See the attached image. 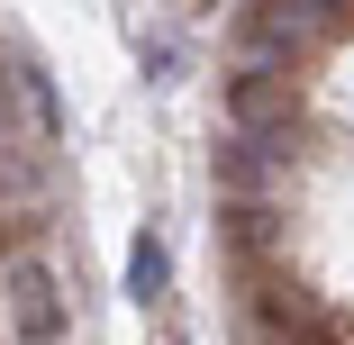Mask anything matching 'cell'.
Here are the masks:
<instances>
[{"label": "cell", "instance_id": "6da1fadb", "mask_svg": "<svg viewBox=\"0 0 354 345\" xmlns=\"http://www.w3.org/2000/svg\"><path fill=\"white\" fill-rule=\"evenodd\" d=\"M0 318H10V336H19V345H64L73 309H64V282H55V263H37V254L0 263Z\"/></svg>", "mask_w": 354, "mask_h": 345}, {"label": "cell", "instance_id": "3957f363", "mask_svg": "<svg viewBox=\"0 0 354 345\" xmlns=\"http://www.w3.org/2000/svg\"><path fill=\"white\" fill-rule=\"evenodd\" d=\"M291 136H227V146H209V173H218L227 200H272L281 182H291Z\"/></svg>", "mask_w": 354, "mask_h": 345}, {"label": "cell", "instance_id": "8992f818", "mask_svg": "<svg viewBox=\"0 0 354 345\" xmlns=\"http://www.w3.org/2000/svg\"><path fill=\"white\" fill-rule=\"evenodd\" d=\"M164 291H173V254H164V236L146 227V236L127 245V300H136V309H164Z\"/></svg>", "mask_w": 354, "mask_h": 345}, {"label": "cell", "instance_id": "52a82bcc", "mask_svg": "<svg viewBox=\"0 0 354 345\" xmlns=\"http://www.w3.org/2000/svg\"><path fill=\"white\" fill-rule=\"evenodd\" d=\"M0 155H19V73H0Z\"/></svg>", "mask_w": 354, "mask_h": 345}, {"label": "cell", "instance_id": "277c9868", "mask_svg": "<svg viewBox=\"0 0 354 345\" xmlns=\"http://www.w3.org/2000/svg\"><path fill=\"white\" fill-rule=\"evenodd\" d=\"M318 37L291 19V10H281V0H245V10H236V55L245 64H272V73H300V55H309Z\"/></svg>", "mask_w": 354, "mask_h": 345}, {"label": "cell", "instance_id": "7a4b0ae2", "mask_svg": "<svg viewBox=\"0 0 354 345\" xmlns=\"http://www.w3.org/2000/svg\"><path fill=\"white\" fill-rule=\"evenodd\" d=\"M227 127L236 136H291L300 127V73L236 64V73H227Z\"/></svg>", "mask_w": 354, "mask_h": 345}, {"label": "cell", "instance_id": "9c48e42d", "mask_svg": "<svg viewBox=\"0 0 354 345\" xmlns=\"http://www.w3.org/2000/svg\"><path fill=\"white\" fill-rule=\"evenodd\" d=\"M164 10H173V19H209L218 0H164Z\"/></svg>", "mask_w": 354, "mask_h": 345}, {"label": "cell", "instance_id": "ba28073f", "mask_svg": "<svg viewBox=\"0 0 354 345\" xmlns=\"http://www.w3.org/2000/svg\"><path fill=\"white\" fill-rule=\"evenodd\" d=\"M182 73V46L173 37H146V82H173Z\"/></svg>", "mask_w": 354, "mask_h": 345}, {"label": "cell", "instance_id": "5b68a950", "mask_svg": "<svg viewBox=\"0 0 354 345\" xmlns=\"http://www.w3.org/2000/svg\"><path fill=\"white\" fill-rule=\"evenodd\" d=\"M218 245H227L236 263H263V254L281 245V209H272V200H227V218H218Z\"/></svg>", "mask_w": 354, "mask_h": 345}]
</instances>
